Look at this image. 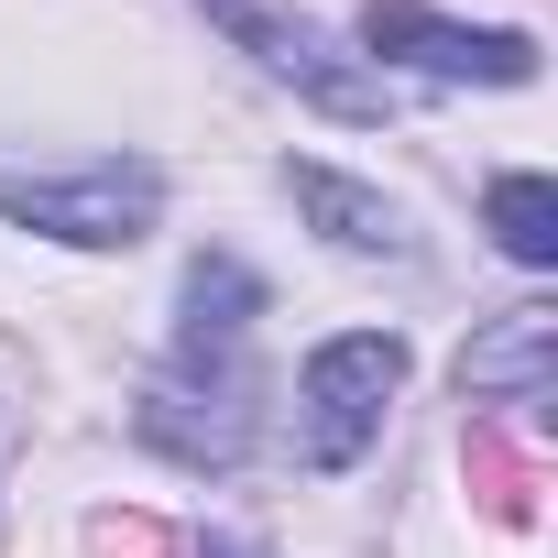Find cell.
Segmentation results:
<instances>
[{
  "label": "cell",
  "instance_id": "cell-9",
  "mask_svg": "<svg viewBox=\"0 0 558 558\" xmlns=\"http://www.w3.org/2000/svg\"><path fill=\"white\" fill-rule=\"evenodd\" d=\"M482 219H493V241H504L525 274H547V263H558V186H547V175H493Z\"/></svg>",
  "mask_w": 558,
  "mask_h": 558
},
{
  "label": "cell",
  "instance_id": "cell-6",
  "mask_svg": "<svg viewBox=\"0 0 558 558\" xmlns=\"http://www.w3.org/2000/svg\"><path fill=\"white\" fill-rule=\"evenodd\" d=\"M286 197L318 219V241H340V252H362V263H405V252H416L405 208H395L384 186L340 175V165H286Z\"/></svg>",
  "mask_w": 558,
  "mask_h": 558
},
{
  "label": "cell",
  "instance_id": "cell-8",
  "mask_svg": "<svg viewBox=\"0 0 558 558\" xmlns=\"http://www.w3.org/2000/svg\"><path fill=\"white\" fill-rule=\"evenodd\" d=\"M186 318H175V362L186 373H208V362H241V329L263 318V274H241L230 252H208V263H186V296H175Z\"/></svg>",
  "mask_w": 558,
  "mask_h": 558
},
{
  "label": "cell",
  "instance_id": "cell-5",
  "mask_svg": "<svg viewBox=\"0 0 558 558\" xmlns=\"http://www.w3.org/2000/svg\"><path fill=\"white\" fill-rule=\"evenodd\" d=\"M143 438H154L165 460H186V471H230V460L252 449V384H241V362H230L208 395L154 384V395H143Z\"/></svg>",
  "mask_w": 558,
  "mask_h": 558
},
{
  "label": "cell",
  "instance_id": "cell-3",
  "mask_svg": "<svg viewBox=\"0 0 558 558\" xmlns=\"http://www.w3.org/2000/svg\"><path fill=\"white\" fill-rule=\"evenodd\" d=\"M0 219L45 230L66 252H132L165 219V175L154 165H77V175H12L0 165Z\"/></svg>",
  "mask_w": 558,
  "mask_h": 558
},
{
  "label": "cell",
  "instance_id": "cell-4",
  "mask_svg": "<svg viewBox=\"0 0 558 558\" xmlns=\"http://www.w3.org/2000/svg\"><path fill=\"white\" fill-rule=\"evenodd\" d=\"M362 66H416V77H449V88H525L536 77V34L449 23L427 0H362Z\"/></svg>",
  "mask_w": 558,
  "mask_h": 558
},
{
  "label": "cell",
  "instance_id": "cell-2",
  "mask_svg": "<svg viewBox=\"0 0 558 558\" xmlns=\"http://www.w3.org/2000/svg\"><path fill=\"white\" fill-rule=\"evenodd\" d=\"M395 384H405V340H395V329H340V340H318L307 373H296V449H307V471H351V460L384 438Z\"/></svg>",
  "mask_w": 558,
  "mask_h": 558
},
{
  "label": "cell",
  "instance_id": "cell-7",
  "mask_svg": "<svg viewBox=\"0 0 558 558\" xmlns=\"http://www.w3.org/2000/svg\"><path fill=\"white\" fill-rule=\"evenodd\" d=\"M547 373H558V318L547 307H504L471 351H460V395L471 405H547Z\"/></svg>",
  "mask_w": 558,
  "mask_h": 558
},
{
  "label": "cell",
  "instance_id": "cell-10",
  "mask_svg": "<svg viewBox=\"0 0 558 558\" xmlns=\"http://www.w3.org/2000/svg\"><path fill=\"white\" fill-rule=\"evenodd\" d=\"M208 558H252V547H208Z\"/></svg>",
  "mask_w": 558,
  "mask_h": 558
},
{
  "label": "cell",
  "instance_id": "cell-1",
  "mask_svg": "<svg viewBox=\"0 0 558 558\" xmlns=\"http://www.w3.org/2000/svg\"><path fill=\"white\" fill-rule=\"evenodd\" d=\"M197 12H208L263 77H286L307 110H329V121H395V77L362 66L318 12H296V0H197Z\"/></svg>",
  "mask_w": 558,
  "mask_h": 558
}]
</instances>
